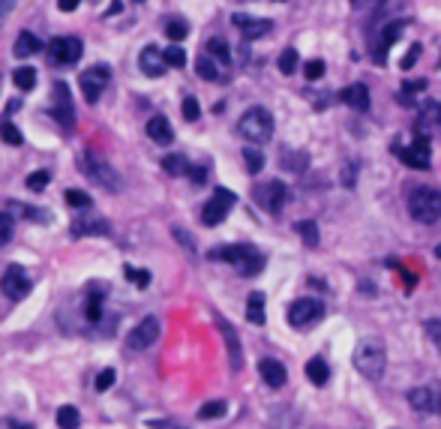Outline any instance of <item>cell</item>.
<instances>
[{
    "mask_svg": "<svg viewBox=\"0 0 441 429\" xmlns=\"http://www.w3.org/2000/svg\"><path fill=\"white\" fill-rule=\"evenodd\" d=\"M258 372H262V378H264L267 388H282L288 381V369L282 366L276 357H262V360H258Z\"/></svg>",
    "mask_w": 441,
    "mask_h": 429,
    "instance_id": "obj_19",
    "label": "cell"
},
{
    "mask_svg": "<svg viewBox=\"0 0 441 429\" xmlns=\"http://www.w3.org/2000/svg\"><path fill=\"white\" fill-rule=\"evenodd\" d=\"M423 333L433 340V345L441 352V319H426L423 321Z\"/></svg>",
    "mask_w": 441,
    "mask_h": 429,
    "instance_id": "obj_44",
    "label": "cell"
},
{
    "mask_svg": "<svg viewBox=\"0 0 441 429\" xmlns=\"http://www.w3.org/2000/svg\"><path fill=\"white\" fill-rule=\"evenodd\" d=\"M165 37L172 39L174 45H177V42H184V39L189 37V25H186L184 18H172V21L165 25Z\"/></svg>",
    "mask_w": 441,
    "mask_h": 429,
    "instance_id": "obj_33",
    "label": "cell"
},
{
    "mask_svg": "<svg viewBox=\"0 0 441 429\" xmlns=\"http://www.w3.org/2000/svg\"><path fill=\"white\" fill-rule=\"evenodd\" d=\"M438 63H441V60H438Z\"/></svg>",
    "mask_w": 441,
    "mask_h": 429,
    "instance_id": "obj_62",
    "label": "cell"
},
{
    "mask_svg": "<svg viewBox=\"0 0 441 429\" xmlns=\"http://www.w3.org/2000/svg\"><path fill=\"white\" fill-rule=\"evenodd\" d=\"M237 132L250 144H264V141H270V135H274V115L262 105L246 108L241 123H237Z\"/></svg>",
    "mask_w": 441,
    "mask_h": 429,
    "instance_id": "obj_3",
    "label": "cell"
},
{
    "mask_svg": "<svg viewBox=\"0 0 441 429\" xmlns=\"http://www.w3.org/2000/svg\"><path fill=\"white\" fill-rule=\"evenodd\" d=\"M156 340H160V321H156L153 315H147L144 321H139L127 333V348L129 352H147Z\"/></svg>",
    "mask_w": 441,
    "mask_h": 429,
    "instance_id": "obj_10",
    "label": "cell"
},
{
    "mask_svg": "<svg viewBox=\"0 0 441 429\" xmlns=\"http://www.w3.org/2000/svg\"><path fill=\"white\" fill-rule=\"evenodd\" d=\"M417 90H426V78H414V82H405L402 96H397V99H402V103L409 105V103H411V94H417Z\"/></svg>",
    "mask_w": 441,
    "mask_h": 429,
    "instance_id": "obj_47",
    "label": "cell"
},
{
    "mask_svg": "<svg viewBox=\"0 0 441 429\" xmlns=\"http://www.w3.org/2000/svg\"><path fill=\"white\" fill-rule=\"evenodd\" d=\"M13 6H15V0H0V18L6 13H13Z\"/></svg>",
    "mask_w": 441,
    "mask_h": 429,
    "instance_id": "obj_56",
    "label": "cell"
},
{
    "mask_svg": "<svg viewBox=\"0 0 441 429\" xmlns=\"http://www.w3.org/2000/svg\"><path fill=\"white\" fill-rule=\"evenodd\" d=\"M393 153H397L409 168H414V172H421V168L426 172V168H429V156L421 153V151H414V148H400V144H393Z\"/></svg>",
    "mask_w": 441,
    "mask_h": 429,
    "instance_id": "obj_25",
    "label": "cell"
},
{
    "mask_svg": "<svg viewBox=\"0 0 441 429\" xmlns=\"http://www.w3.org/2000/svg\"><path fill=\"white\" fill-rule=\"evenodd\" d=\"M66 205H70V207L90 210V207H94V198H90L87 193H82V189H66Z\"/></svg>",
    "mask_w": 441,
    "mask_h": 429,
    "instance_id": "obj_39",
    "label": "cell"
},
{
    "mask_svg": "<svg viewBox=\"0 0 441 429\" xmlns=\"http://www.w3.org/2000/svg\"><path fill=\"white\" fill-rule=\"evenodd\" d=\"M243 162H246V172L258 174L264 168V153L255 151V148H243Z\"/></svg>",
    "mask_w": 441,
    "mask_h": 429,
    "instance_id": "obj_36",
    "label": "cell"
},
{
    "mask_svg": "<svg viewBox=\"0 0 441 429\" xmlns=\"http://www.w3.org/2000/svg\"><path fill=\"white\" fill-rule=\"evenodd\" d=\"M147 135H151V141H156V144H172L174 129L162 115H153L151 120H147Z\"/></svg>",
    "mask_w": 441,
    "mask_h": 429,
    "instance_id": "obj_22",
    "label": "cell"
},
{
    "mask_svg": "<svg viewBox=\"0 0 441 429\" xmlns=\"http://www.w3.org/2000/svg\"><path fill=\"white\" fill-rule=\"evenodd\" d=\"M237 270H241L243 276H255V274H262V270H264V255H262V252H255L253 258H246V262H243L241 267H237Z\"/></svg>",
    "mask_w": 441,
    "mask_h": 429,
    "instance_id": "obj_41",
    "label": "cell"
},
{
    "mask_svg": "<svg viewBox=\"0 0 441 429\" xmlns=\"http://www.w3.org/2000/svg\"><path fill=\"white\" fill-rule=\"evenodd\" d=\"M13 207H15V210H21V217H25V219H33V222H49V217H45V210H39V207H21V205H15V201H13Z\"/></svg>",
    "mask_w": 441,
    "mask_h": 429,
    "instance_id": "obj_50",
    "label": "cell"
},
{
    "mask_svg": "<svg viewBox=\"0 0 441 429\" xmlns=\"http://www.w3.org/2000/svg\"><path fill=\"white\" fill-rule=\"evenodd\" d=\"M411 148H414V151H421V153H426V156H433V148H429V139H423V135H417Z\"/></svg>",
    "mask_w": 441,
    "mask_h": 429,
    "instance_id": "obj_54",
    "label": "cell"
},
{
    "mask_svg": "<svg viewBox=\"0 0 441 429\" xmlns=\"http://www.w3.org/2000/svg\"><path fill=\"white\" fill-rule=\"evenodd\" d=\"M246 319H250V324H255V327H262L267 321V315H264V295H262V291H253L250 300H246Z\"/></svg>",
    "mask_w": 441,
    "mask_h": 429,
    "instance_id": "obj_26",
    "label": "cell"
},
{
    "mask_svg": "<svg viewBox=\"0 0 441 429\" xmlns=\"http://www.w3.org/2000/svg\"><path fill=\"white\" fill-rule=\"evenodd\" d=\"M51 117L58 120L66 132L75 127V103H72V94H70V84H66V82L54 84V94H51Z\"/></svg>",
    "mask_w": 441,
    "mask_h": 429,
    "instance_id": "obj_6",
    "label": "cell"
},
{
    "mask_svg": "<svg viewBox=\"0 0 441 429\" xmlns=\"http://www.w3.org/2000/svg\"><path fill=\"white\" fill-rule=\"evenodd\" d=\"M78 423H82V414H78L75 405H60L58 409V426L60 429H78Z\"/></svg>",
    "mask_w": 441,
    "mask_h": 429,
    "instance_id": "obj_30",
    "label": "cell"
},
{
    "mask_svg": "<svg viewBox=\"0 0 441 429\" xmlns=\"http://www.w3.org/2000/svg\"><path fill=\"white\" fill-rule=\"evenodd\" d=\"M234 205H237V196L231 193V189L219 186L217 193H213V196L207 198V205L201 207V222L210 225V229H213V225H219L225 217H229Z\"/></svg>",
    "mask_w": 441,
    "mask_h": 429,
    "instance_id": "obj_5",
    "label": "cell"
},
{
    "mask_svg": "<svg viewBox=\"0 0 441 429\" xmlns=\"http://www.w3.org/2000/svg\"><path fill=\"white\" fill-rule=\"evenodd\" d=\"M0 139H4L6 144H13V148H18V144L25 141V135H21V129L15 127V123L4 120V123H0Z\"/></svg>",
    "mask_w": 441,
    "mask_h": 429,
    "instance_id": "obj_38",
    "label": "cell"
},
{
    "mask_svg": "<svg viewBox=\"0 0 441 429\" xmlns=\"http://www.w3.org/2000/svg\"><path fill=\"white\" fill-rule=\"evenodd\" d=\"M298 63H300L298 49H282V51H279L276 66H279V72H282V75H294V72H298Z\"/></svg>",
    "mask_w": 441,
    "mask_h": 429,
    "instance_id": "obj_29",
    "label": "cell"
},
{
    "mask_svg": "<svg viewBox=\"0 0 441 429\" xmlns=\"http://www.w3.org/2000/svg\"><path fill=\"white\" fill-rule=\"evenodd\" d=\"M13 234H15V222H13V217H9L6 210H0V246H6L9 241H13Z\"/></svg>",
    "mask_w": 441,
    "mask_h": 429,
    "instance_id": "obj_40",
    "label": "cell"
},
{
    "mask_svg": "<svg viewBox=\"0 0 441 429\" xmlns=\"http://www.w3.org/2000/svg\"><path fill=\"white\" fill-rule=\"evenodd\" d=\"M42 51V42L33 37V33L27 30H21L18 37H15V45H13V54L18 60H25V58H33V54H39Z\"/></svg>",
    "mask_w": 441,
    "mask_h": 429,
    "instance_id": "obj_23",
    "label": "cell"
},
{
    "mask_svg": "<svg viewBox=\"0 0 441 429\" xmlns=\"http://www.w3.org/2000/svg\"><path fill=\"white\" fill-rule=\"evenodd\" d=\"M409 402L417 414H441V385H423L409 390Z\"/></svg>",
    "mask_w": 441,
    "mask_h": 429,
    "instance_id": "obj_13",
    "label": "cell"
},
{
    "mask_svg": "<svg viewBox=\"0 0 441 429\" xmlns=\"http://www.w3.org/2000/svg\"><path fill=\"white\" fill-rule=\"evenodd\" d=\"M13 82L18 90H33L37 87V70H33V66H18L13 72Z\"/></svg>",
    "mask_w": 441,
    "mask_h": 429,
    "instance_id": "obj_31",
    "label": "cell"
},
{
    "mask_svg": "<svg viewBox=\"0 0 441 429\" xmlns=\"http://www.w3.org/2000/svg\"><path fill=\"white\" fill-rule=\"evenodd\" d=\"M111 82V72L108 66H90V70H84L82 75H78V87H82V94L90 105L99 103V96L106 94V87Z\"/></svg>",
    "mask_w": 441,
    "mask_h": 429,
    "instance_id": "obj_7",
    "label": "cell"
},
{
    "mask_svg": "<svg viewBox=\"0 0 441 429\" xmlns=\"http://www.w3.org/2000/svg\"><path fill=\"white\" fill-rule=\"evenodd\" d=\"M405 25H409V21H402V18H393V21H388V25L381 27L378 45H376V49H372V58H376V63H384V60H388V49H390V45H393V42H397V39L402 37Z\"/></svg>",
    "mask_w": 441,
    "mask_h": 429,
    "instance_id": "obj_15",
    "label": "cell"
},
{
    "mask_svg": "<svg viewBox=\"0 0 441 429\" xmlns=\"http://www.w3.org/2000/svg\"><path fill=\"white\" fill-rule=\"evenodd\" d=\"M409 213L414 222L433 225L441 219V193L435 186H414L409 196Z\"/></svg>",
    "mask_w": 441,
    "mask_h": 429,
    "instance_id": "obj_2",
    "label": "cell"
},
{
    "mask_svg": "<svg viewBox=\"0 0 441 429\" xmlns=\"http://www.w3.org/2000/svg\"><path fill=\"white\" fill-rule=\"evenodd\" d=\"M78 168H82V174L90 180V184H96L99 189H108V193H117L120 189V174L106 160H99L96 153L84 151L78 156Z\"/></svg>",
    "mask_w": 441,
    "mask_h": 429,
    "instance_id": "obj_4",
    "label": "cell"
},
{
    "mask_svg": "<svg viewBox=\"0 0 441 429\" xmlns=\"http://www.w3.org/2000/svg\"><path fill=\"white\" fill-rule=\"evenodd\" d=\"M0 291L9 300H25L30 295V276L21 264H9L4 274H0Z\"/></svg>",
    "mask_w": 441,
    "mask_h": 429,
    "instance_id": "obj_9",
    "label": "cell"
},
{
    "mask_svg": "<svg viewBox=\"0 0 441 429\" xmlns=\"http://www.w3.org/2000/svg\"><path fill=\"white\" fill-rule=\"evenodd\" d=\"M321 315H324V303H321V300H315V297H300V300H294L291 307H288V324L298 327V331H303V327L321 321Z\"/></svg>",
    "mask_w": 441,
    "mask_h": 429,
    "instance_id": "obj_8",
    "label": "cell"
},
{
    "mask_svg": "<svg viewBox=\"0 0 441 429\" xmlns=\"http://www.w3.org/2000/svg\"><path fill=\"white\" fill-rule=\"evenodd\" d=\"M282 162H286L288 172H303L309 162V156L307 153H282Z\"/></svg>",
    "mask_w": 441,
    "mask_h": 429,
    "instance_id": "obj_43",
    "label": "cell"
},
{
    "mask_svg": "<svg viewBox=\"0 0 441 429\" xmlns=\"http://www.w3.org/2000/svg\"><path fill=\"white\" fill-rule=\"evenodd\" d=\"M354 369L364 376L366 381H378L384 376V369H388V348L378 336H369L357 345L354 352Z\"/></svg>",
    "mask_w": 441,
    "mask_h": 429,
    "instance_id": "obj_1",
    "label": "cell"
},
{
    "mask_svg": "<svg viewBox=\"0 0 441 429\" xmlns=\"http://www.w3.org/2000/svg\"><path fill=\"white\" fill-rule=\"evenodd\" d=\"M82 54H84V45L78 37H54L51 45H49V58L54 63H63V66L78 63L82 60Z\"/></svg>",
    "mask_w": 441,
    "mask_h": 429,
    "instance_id": "obj_12",
    "label": "cell"
},
{
    "mask_svg": "<svg viewBox=\"0 0 441 429\" xmlns=\"http://www.w3.org/2000/svg\"><path fill=\"white\" fill-rule=\"evenodd\" d=\"M231 21L243 30L246 39H258V37H264V33H270V27H274L267 18H250V15H234Z\"/></svg>",
    "mask_w": 441,
    "mask_h": 429,
    "instance_id": "obj_21",
    "label": "cell"
},
{
    "mask_svg": "<svg viewBox=\"0 0 441 429\" xmlns=\"http://www.w3.org/2000/svg\"><path fill=\"white\" fill-rule=\"evenodd\" d=\"M217 327L225 340V348H229V360H231V369L241 372L243 369V348H241V336H237V331L222 319V315H217Z\"/></svg>",
    "mask_w": 441,
    "mask_h": 429,
    "instance_id": "obj_16",
    "label": "cell"
},
{
    "mask_svg": "<svg viewBox=\"0 0 441 429\" xmlns=\"http://www.w3.org/2000/svg\"><path fill=\"white\" fill-rule=\"evenodd\" d=\"M123 274H127L132 282H135V286H139V288H147V286H151V274H147V270H135V267H123Z\"/></svg>",
    "mask_w": 441,
    "mask_h": 429,
    "instance_id": "obj_49",
    "label": "cell"
},
{
    "mask_svg": "<svg viewBox=\"0 0 441 429\" xmlns=\"http://www.w3.org/2000/svg\"><path fill=\"white\" fill-rule=\"evenodd\" d=\"M162 168H165V174L180 177V174H186V172H189V162H186L180 153H172V156H165V160H162Z\"/></svg>",
    "mask_w": 441,
    "mask_h": 429,
    "instance_id": "obj_34",
    "label": "cell"
},
{
    "mask_svg": "<svg viewBox=\"0 0 441 429\" xmlns=\"http://www.w3.org/2000/svg\"><path fill=\"white\" fill-rule=\"evenodd\" d=\"M174 234H177V241H180V243H184V246H189V250H192V243H189V234H186V231L174 229Z\"/></svg>",
    "mask_w": 441,
    "mask_h": 429,
    "instance_id": "obj_57",
    "label": "cell"
},
{
    "mask_svg": "<svg viewBox=\"0 0 441 429\" xmlns=\"http://www.w3.org/2000/svg\"><path fill=\"white\" fill-rule=\"evenodd\" d=\"M207 54H210V58H217V60H222V63H231V49H229V42H225L222 37L207 39Z\"/></svg>",
    "mask_w": 441,
    "mask_h": 429,
    "instance_id": "obj_32",
    "label": "cell"
},
{
    "mask_svg": "<svg viewBox=\"0 0 441 429\" xmlns=\"http://www.w3.org/2000/svg\"><path fill=\"white\" fill-rule=\"evenodd\" d=\"M435 255H438V258H441V246H438V250H435Z\"/></svg>",
    "mask_w": 441,
    "mask_h": 429,
    "instance_id": "obj_60",
    "label": "cell"
},
{
    "mask_svg": "<svg viewBox=\"0 0 441 429\" xmlns=\"http://www.w3.org/2000/svg\"><path fill=\"white\" fill-rule=\"evenodd\" d=\"M135 4H144V0H135Z\"/></svg>",
    "mask_w": 441,
    "mask_h": 429,
    "instance_id": "obj_61",
    "label": "cell"
},
{
    "mask_svg": "<svg viewBox=\"0 0 441 429\" xmlns=\"http://www.w3.org/2000/svg\"><path fill=\"white\" fill-rule=\"evenodd\" d=\"M225 409H229V405H225L222 399L205 402V405L198 409V421H217V417H222V414H225Z\"/></svg>",
    "mask_w": 441,
    "mask_h": 429,
    "instance_id": "obj_35",
    "label": "cell"
},
{
    "mask_svg": "<svg viewBox=\"0 0 441 429\" xmlns=\"http://www.w3.org/2000/svg\"><path fill=\"white\" fill-rule=\"evenodd\" d=\"M421 51H423V45H411L409 54L402 58V70H411V66L417 63V58H421Z\"/></svg>",
    "mask_w": 441,
    "mask_h": 429,
    "instance_id": "obj_52",
    "label": "cell"
},
{
    "mask_svg": "<svg viewBox=\"0 0 441 429\" xmlns=\"http://www.w3.org/2000/svg\"><path fill=\"white\" fill-rule=\"evenodd\" d=\"M307 376L315 388H324L327 385V378H331V366H327V360L324 357H312L309 364H307Z\"/></svg>",
    "mask_w": 441,
    "mask_h": 429,
    "instance_id": "obj_27",
    "label": "cell"
},
{
    "mask_svg": "<svg viewBox=\"0 0 441 429\" xmlns=\"http://www.w3.org/2000/svg\"><path fill=\"white\" fill-rule=\"evenodd\" d=\"M162 60H165V66H184L186 63V51L180 49V45H168V49L162 51Z\"/></svg>",
    "mask_w": 441,
    "mask_h": 429,
    "instance_id": "obj_42",
    "label": "cell"
},
{
    "mask_svg": "<svg viewBox=\"0 0 441 429\" xmlns=\"http://www.w3.org/2000/svg\"><path fill=\"white\" fill-rule=\"evenodd\" d=\"M196 72H198L201 78H205V82H219V70H217V63H213V60L207 58V54L196 60Z\"/></svg>",
    "mask_w": 441,
    "mask_h": 429,
    "instance_id": "obj_37",
    "label": "cell"
},
{
    "mask_svg": "<svg viewBox=\"0 0 441 429\" xmlns=\"http://www.w3.org/2000/svg\"><path fill=\"white\" fill-rule=\"evenodd\" d=\"M70 231H72V237H90V234H108L111 229H108V222L99 217V213L84 210V213H75Z\"/></svg>",
    "mask_w": 441,
    "mask_h": 429,
    "instance_id": "obj_14",
    "label": "cell"
},
{
    "mask_svg": "<svg viewBox=\"0 0 441 429\" xmlns=\"http://www.w3.org/2000/svg\"><path fill=\"white\" fill-rule=\"evenodd\" d=\"M180 111H184V117H186V120H198V115H201L198 99H196V96H186V99H184V105H180Z\"/></svg>",
    "mask_w": 441,
    "mask_h": 429,
    "instance_id": "obj_48",
    "label": "cell"
},
{
    "mask_svg": "<svg viewBox=\"0 0 441 429\" xmlns=\"http://www.w3.org/2000/svg\"><path fill=\"white\" fill-rule=\"evenodd\" d=\"M103 295H106V288L99 286V282H90V288H87V321L103 319Z\"/></svg>",
    "mask_w": 441,
    "mask_h": 429,
    "instance_id": "obj_24",
    "label": "cell"
},
{
    "mask_svg": "<svg viewBox=\"0 0 441 429\" xmlns=\"http://www.w3.org/2000/svg\"><path fill=\"white\" fill-rule=\"evenodd\" d=\"M324 75V60H307L303 63V78H309V82H319V78Z\"/></svg>",
    "mask_w": 441,
    "mask_h": 429,
    "instance_id": "obj_45",
    "label": "cell"
},
{
    "mask_svg": "<svg viewBox=\"0 0 441 429\" xmlns=\"http://www.w3.org/2000/svg\"><path fill=\"white\" fill-rule=\"evenodd\" d=\"M78 6H82V0H58V9H60V13H75Z\"/></svg>",
    "mask_w": 441,
    "mask_h": 429,
    "instance_id": "obj_55",
    "label": "cell"
},
{
    "mask_svg": "<svg viewBox=\"0 0 441 429\" xmlns=\"http://www.w3.org/2000/svg\"><path fill=\"white\" fill-rule=\"evenodd\" d=\"M49 180H51V174L49 172H33V174H27V189H33V193H39V189H45L49 186Z\"/></svg>",
    "mask_w": 441,
    "mask_h": 429,
    "instance_id": "obj_46",
    "label": "cell"
},
{
    "mask_svg": "<svg viewBox=\"0 0 441 429\" xmlns=\"http://www.w3.org/2000/svg\"><path fill=\"white\" fill-rule=\"evenodd\" d=\"M139 70L147 75V78H162L165 75V60H162V51L156 49V45H147V49H141L139 54Z\"/></svg>",
    "mask_w": 441,
    "mask_h": 429,
    "instance_id": "obj_18",
    "label": "cell"
},
{
    "mask_svg": "<svg viewBox=\"0 0 441 429\" xmlns=\"http://www.w3.org/2000/svg\"><path fill=\"white\" fill-rule=\"evenodd\" d=\"M13 429H33V426H25V423H13Z\"/></svg>",
    "mask_w": 441,
    "mask_h": 429,
    "instance_id": "obj_59",
    "label": "cell"
},
{
    "mask_svg": "<svg viewBox=\"0 0 441 429\" xmlns=\"http://www.w3.org/2000/svg\"><path fill=\"white\" fill-rule=\"evenodd\" d=\"M258 250L255 246H250V243H231V246H217V250H210L207 255L213 258V262H229V264H234V267H241L246 258H253Z\"/></svg>",
    "mask_w": 441,
    "mask_h": 429,
    "instance_id": "obj_17",
    "label": "cell"
},
{
    "mask_svg": "<svg viewBox=\"0 0 441 429\" xmlns=\"http://www.w3.org/2000/svg\"><path fill=\"white\" fill-rule=\"evenodd\" d=\"M294 231L300 234V241L307 243L309 250H315V246H319V237H321V234H319V225H315L312 219H300L298 225H294Z\"/></svg>",
    "mask_w": 441,
    "mask_h": 429,
    "instance_id": "obj_28",
    "label": "cell"
},
{
    "mask_svg": "<svg viewBox=\"0 0 441 429\" xmlns=\"http://www.w3.org/2000/svg\"><path fill=\"white\" fill-rule=\"evenodd\" d=\"M339 99H343L348 108H354V111H369V87L364 82L348 84L343 94H339Z\"/></svg>",
    "mask_w": 441,
    "mask_h": 429,
    "instance_id": "obj_20",
    "label": "cell"
},
{
    "mask_svg": "<svg viewBox=\"0 0 441 429\" xmlns=\"http://www.w3.org/2000/svg\"><path fill=\"white\" fill-rule=\"evenodd\" d=\"M354 180H357V168H354L352 162H348V165L343 168V186L352 189V186H354Z\"/></svg>",
    "mask_w": 441,
    "mask_h": 429,
    "instance_id": "obj_53",
    "label": "cell"
},
{
    "mask_svg": "<svg viewBox=\"0 0 441 429\" xmlns=\"http://www.w3.org/2000/svg\"><path fill=\"white\" fill-rule=\"evenodd\" d=\"M111 385H115V369H103V372L96 376V390H99V393H106Z\"/></svg>",
    "mask_w": 441,
    "mask_h": 429,
    "instance_id": "obj_51",
    "label": "cell"
},
{
    "mask_svg": "<svg viewBox=\"0 0 441 429\" xmlns=\"http://www.w3.org/2000/svg\"><path fill=\"white\" fill-rule=\"evenodd\" d=\"M255 201L262 205L267 213H279L288 201V186L282 180H267V184L255 186Z\"/></svg>",
    "mask_w": 441,
    "mask_h": 429,
    "instance_id": "obj_11",
    "label": "cell"
},
{
    "mask_svg": "<svg viewBox=\"0 0 441 429\" xmlns=\"http://www.w3.org/2000/svg\"><path fill=\"white\" fill-rule=\"evenodd\" d=\"M156 429H180V426H172V423H153Z\"/></svg>",
    "mask_w": 441,
    "mask_h": 429,
    "instance_id": "obj_58",
    "label": "cell"
}]
</instances>
